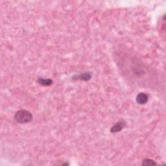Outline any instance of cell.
I'll return each mask as SVG.
<instances>
[{
  "label": "cell",
  "instance_id": "1",
  "mask_svg": "<svg viewBox=\"0 0 166 166\" xmlns=\"http://www.w3.org/2000/svg\"><path fill=\"white\" fill-rule=\"evenodd\" d=\"M15 118L19 123H27L32 121L33 115L27 110H20L16 113Z\"/></svg>",
  "mask_w": 166,
  "mask_h": 166
},
{
  "label": "cell",
  "instance_id": "2",
  "mask_svg": "<svg viewBox=\"0 0 166 166\" xmlns=\"http://www.w3.org/2000/svg\"><path fill=\"white\" fill-rule=\"evenodd\" d=\"M126 126V123L125 121H124L123 120L118 121L116 123H115L114 125L112 126L111 128V131L112 133H115V132H118L122 131V130Z\"/></svg>",
  "mask_w": 166,
  "mask_h": 166
},
{
  "label": "cell",
  "instance_id": "3",
  "mask_svg": "<svg viewBox=\"0 0 166 166\" xmlns=\"http://www.w3.org/2000/svg\"><path fill=\"white\" fill-rule=\"evenodd\" d=\"M149 100V97L147 94L145 93H140L136 97V101L140 104H145L147 103Z\"/></svg>",
  "mask_w": 166,
  "mask_h": 166
},
{
  "label": "cell",
  "instance_id": "4",
  "mask_svg": "<svg viewBox=\"0 0 166 166\" xmlns=\"http://www.w3.org/2000/svg\"><path fill=\"white\" fill-rule=\"evenodd\" d=\"M38 82L42 86H50L53 84V81L51 79H42V78H40L38 79Z\"/></svg>",
  "mask_w": 166,
  "mask_h": 166
},
{
  "label": "cell",
  "instance_id": "5",
  "mask_svg": "<svg viewBox=\"0 0 166 166\" xmlns=\"http://www.w3.org/2000/svg\"><path fill=\"white\" fill-rule=\"evenodd\" d=\"M91 78V75L90 73H86L84 74H81L80 75L77 76V79L82 80V81H88Z\"/></svg>",
  "mask_w": 166,
  "mask_h": 166
},
{
  "label": "cell",
  "instance_id": "6",
  "mask_svg": "<svg viewBox=\"0 0 166 166\" xmlns=\"http://www.w3.org/2000/svg\"><path fill=\"white\" fill-rule=\"evenodd\" d=\"M156 163L153 160L145 159L143 161L142 165H156Z\"/></svg>",
  "mask_w": 166,
  "mask_h": 166
}]
</instances>
